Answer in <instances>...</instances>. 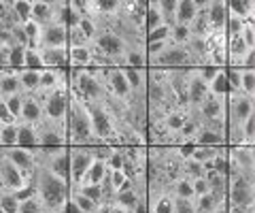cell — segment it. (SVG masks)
Segmentation results:
<instances>
[{
    "label": "cell",
    "mask_w": 255,
    "mask_h": 213,
    "mask_svg": "<svg viewBox=\"0 0 255 213\" xmlns=\"http://www.w3.org/2000/svg\"><path fill=\"white\" fill-rule=\"evenodd\" d=\"M204 21L209 26V34H223L228 21V11L223 0H206V6L202 9Z\"/></svg>",
    "instance_id": "obj_13"
},
{
    "label": "cell",
    "mask_w": 255,
    "mask_h": 213,
    "mask_svg": "<svg viewBox=\"0 0 255 213\" xmlns=\"http://www.w3.org/2000/svg\"><path fill=\"white\" fill-rule=\"evenodd\" d=\"M92 47H94V51L98 53V56H105L109 60H115L119 66L124 64L122 58H124V53H126V43L119 38L115 32H111V30H100L98 36L92 41Z\"/></svg>",
    "instance_id": "obj_11"
},
{
    "label": "cell",
    "mask_w": 255,
    "mask_h": 213,
    "mask_svg": "<svg viewBox=\"0 0 255 213\" xmlns=\"http://www.w3.org/2000/svg\"><path fill=\"white\" fill-rule=\"evenodd\" d=\"M111 211H113V205H111V203H100L94 213H111Z\"/></svg>",
    "instance_id": "obj_52"
},
{
    "label": "cell",
    "mask_w": 255,
    "mask_h": 213,
    "mask_svg": "<svg viewBox=\"0 0 255 213\" xmlns=\"http://www.w3.org/2000/svg\"><path fill=\"white\" fill-rule=\"evenodd\" d=\"M38 73L41 70H30V68H21L17 73L19 85H21V94H34L38 92Z\"/></svg>",
    "instance_id": "obj_31"
},
{
    "label": "cell",
    "mask_w": 255,
    "mask_h": 213,
    "mask_svg": "<svg viewBox=\"0 0 255 213\" xmlns=\"http://www.w3.org/2000/svg\"><path fill=\"white\" fill-rule=\"evenodd\" d=\"M191 41V30L189 26H170V43L172 45H187Z\"/></svg>",
    "instance_id": "obj_40"
},
{
    "label": "cell",
    "mask_w": 255,
    "mask_h": 213,
    "mask_svg": "<svg viewBox=\"0 0 255 213\" xmlns=\"http://www.w3.org/2000/svg\"><path fill=\"white\" fill-rule=\"evenodd\" d=\"M68 113H66V137H68V145H87L94 147L96 139L92 132V120H90V111H87V102L81 100L79 96L68 92Z\"/></svg>",
    "instance_id": "obj_2"
},
{
    "label": "cell",
    "mask_w": 255,
    "mask_h": 213,
    "mask_svg": "<svg viewBox=\"0 0 255 213\" xmlns=\"http://www.w3.org/2000/svg\"><path fill=\"white\" fill-rule=\"evenodd\" d=\"M43 107V115L49 122H58L64 124L66 122V113H68V88H58L51 92H34L32 94Z\"/></svg>",
    "instance_id": "obj_5"
},
{
    "label": "cell",
    "mask_w": 255,
    "mask_h": 213,
    "mask_svg": "<svg viewBox=\"0 0 255 213\" xmlns=\"http://www.w3.org/2000/svg\"><path fill=\"white\" fill-rule=\"evenodd\" d=\"M200 128H202V124H200V120H198V115L189 109L187 120H185V124H183V128L179 130L177 145H181V143H191L194 145V139H196L198 132H200Z\"/></svg>",
    "instance_id": "obj_26"
},
{
    "label": "cell",
    "mask_w": 255,
    "mask_h": 213,
    "mask_svg": "<svg viewBox=\"0 0 255 213\" xmlns=\"http://www.w3.org/2000/svg\"><path fill=\"white\" fill-rule=\"evenodd\" d=\"M132 213H149V207H147V196L145 199H140V203L134 207V211Z\"/></svg>",
    "instance_id": "obj_51"
},
{
    "label": "cell",
    "mask_w": 255,
    "mask_h": 213,
    "mask_svg": "<svg viewBox=\"0 0 255 213\" xmlns=\"http://www.w3.org/2000/svg\"><path fill=\"white\" fill-rule=\"evenodd\" d=\"M187 115H189V109H185V107H177V109H172V111L164 117V126H166V130L170 132V137L174 139V145H177L179 130L183 128V124H185Z\"/></svg>",
    "instance_id": "obj_25"
},
{
    "label": "cell",
    "mask_w": 255,
    "mask_h": 213,
    "mask_svg": "<svg viewBox=\"0 0 255 213\" xmlns=\"http://www.w3.org/2000/svg\"><path fill=\"white\" fill-rule=\"evenodd\" d=\"M111 213H132V211H126V209H119V207H113Z\"/></svg>",
    "instance_id": "obj_53"
},
{
    "label": "cell",
    "mask_w": 255,
    "mask_h": 213,
    "mask_svg": "<svg viewBox=\"0 0 255 213\" xmlns=\"http://www.w3.org/2000/svg\"><path fill=\"white\" fill-rule=\"evenodd\" d=\"M45 120L43 115V107L32 94H23V105H21V115H19V124H30V126H38Z\"/></svg>",
    "instance_id": "obj_19"
},
{
    "label": "cell",
    "mask_w": 255,
    "mask_h": 213,
    "mask_svg": "<svg viewBox=\"0 0 255 213\" xmlns=\"http://www.w3.org/2000/svg\"><path fill=\"white\" fill-rule=\"evenodd\" d=\"M164 41H170V26H166V23L145 32V45L147 43H164Z\"/></svg>",
    "instance_id": "obj_39"
},
{
    "label": "cell",
    "mask_w": 255,
    "mask_h": 213,
    "mask_svg": "<svg viewBox=\"0 0 255 213\" xmlns=\"http://www.w3.org/2000/svg\"><path fill=\"white\" fill-rule=\"evenodd\" d=\"M96 147V145H94ZM94 147L87 145H68V162H70V188L79 186V181L83 179V175L90 169V164L94 162Z\"/></svg>",
    "instance_id": "obj_10"
},
{
    "label": "cell",
    "mask_w": 255,
    "mask_h": 213,
    "mask_svg": "<svg viewBox=\"0 0 255 213\" xmlns=\"http://www.w3.org/2000/svg\"><path fill=\"white\" fill-rule=\"evenodd\" d=\"M241 38L249 49H255V21H247L241 30Z\"/></svg>",
    "instance_id": "obj_46"
},
{
    "label": "cell",
    "mask_w": 255,
    "mask_h": 213,
    "mask_svg": "<svg viewBox=\"0 0 255 213\" xmlns=\"http://www.w3.org/2000/svg\"><path fill=\"white\" fill-rule=\"evenodd\" d=\"M219 73H221V68H219V66H213V64H202V66H198V75H200L206 83H211Z\"/></svg>",
    "instance_id": "obj_47"
},
{
    "label": "cell",
    "mask_w": 255,
    "mask_h": 213,
    "mask_svg": "<svg viewBox=\"0 0 255 213\" xmlns=\"http://www.w3.org/2000/svg\"><path fill=\"white\" fill-rule=\"evenodd\" d=\"M228 201L223 194L217 192H206L202 196H196V213H215L217 209L226 207Z\"/></svg>",
    "instance_id": "obj_24"
},
{
    "label": "cell",
    "mask_w": 255,
    "mask_h": 213,
    "mask_svg": "<svg viewBox=\"0 0 255 213\" xmlns=\"http://www.w3.org/2000/svg\"><path fill=\"white\" fill-rule=\"evenodd\" d=\"M96 154V152H94ZM107 160L100 156L94 158V162L90 164V169H87V173L83 175V179L79 181V186H100L102 181H105L107 177Z\"/></svg>",
    "instance_id": "obj_22"
},
{
    "label": "cell",
    "mask_w": 255,
    "mask_h": 213,
    "mask_svg": "<svg viewBox=\"0 0 255 213\" xmlns=\"http://www.w3.org/2000/svg\"><path fill=\"white\" fill-rule=\"evenodd\" d=\"M147 207H149V213H174L172 194L170 192L147 194Z\"/></svg>",
    "instance_id": "obj_27"
},
{
    "label": "cell",
    "mask_w": 255,
    "mask_h": 213,
    "mask_svg": "<svg viewBox=\"0 0 255 213\" xmlns=\"http://www.w3.org/2000/svg\"><path fill=\"white\" fill-rule=\"evenodd\" d=\"M26 49H28V47L11 45L9 53H6V66L13 68V70H21L23 68V58H26Z\"/></svg>",
    "instance_id": "obj_34"
},
{
    "label": "cell",
    "mask_w": 255,
    "mask_h": 213,
    "mask_svg": "<svg viewBox=\"0 0 255 213\" xmlns=\"http://www.w3.org/2000/svg\"><path fill=\"white\" fill-rule=\"evenodd\" d=\"M230 171L255 179V147L253 145H228Z\"/></svg>",
    "instance_id": "obj_9"
},
{
    "label": "cell",
    "mask_w": 255,
    "mask_h": 213,
    "mask_svg": "<svg viewBox=\"0 0 255 213\" xmlns=\"http://www.w3.org/2000/svg\"><path fill=\"white\" fill-rule=\"evenodd\" d=\"M204 6H206V0H177L174 23L177 26H191Z\"/></svg>",
    "instance_id": "obj_17"
},
{
    "label": "cell",
    "mask_w": 255,
    "mask_h": 213,
    "mask_svg": "<svg viewBox=\"0 0 255 213\" xmlns=\"http://www.w3.org/2000/svg\"><path fill=\"white\" fill-rule=\"evenodd\" d=\"M11 9L19 23H28L32 19V0H11Z\"/></svg>",
    "instance_id": "obj_36"
},
{
    "label": "cell",
    "mask_w": 255,
    "mask_h": 213,
    "mask_svg": "<svg viewBox=\"0 0 255 213\" xmlns=\"http://www.w3.org/2000/svg\"><path fill=\"white\" fill-rule=\"evenodd\" d=\"M255 115V96H247V94H228L226 98V143L232 145L234 139L241 130V126L247 122V117Z\"/></svg>",
    "instance_id": "obj_4"
},
{
    "label": "cell",
    "mask_w": 255,
    "mask_h": 213,
    "mask_svg": "<svg viewBox=\"0 0 255 213\" xmlns=\"http://www.w3.org/2000/svg\"><path fill=\"white\" fill-rule=\"evenodd\" d=\"M122 62H124L122 66H130V68H147V53H145V45L126 47V53H124Z\"/></svg>",
    "instance_id": "obj_29"
},
{
    "label": "cell",
    "mask_w": 255,
    "mask_h": 213,
    "mask_svg": "<svg viewBox=\"0 0 255 213\" xmlns=\"http://www.w3.org/2000/svg\"><path fill=\"white\" fill-rule=\"evenodd\" d=\"M204 179L209 184V192H217L226 196L228 192V175H221V173L213 171V169H204Z\"/></svg>",
    "instance_id": "obj_30"
},
{
    "label": "cell",
    "mask_w": 255,
    "mask_h": 213,
    "mask_svg": "<svg viewBox=\"0 0 255 213\" xmlns=\"http://www.w3.org/2000/svg\"><path fill=\"white\" fill-rule=\"evenodd\" d=\"M36 164L45 167L55 177L64 179L70 186V162H68V147L49 149V152H41L36 149Z\"/></svg>",
    "instance_id": "obj_7"
},
{
    "label": "cell",
    "mask_w": 255,
    "mask_h": 213,
    "mask_svg": "<svg viewBox=\"0 0 255 213\" xmlns=\"http://www.w3.org/2000/svg\"><path fill=\"white\" fill-rule=\"evenodd\" d=\"M174 213H196V199H174Z\"/></svg>",
    "instance_id": "obj_45"
},
{
    "label": "cell",
    "mask_w": 255,
    "mask_h": 213,
    "mask_svg": "<svg viewBox=\"0 0 255 213\" xmlns=\"http://www.w3.org/2000/svg\"><path fill=\"white\" fill-rule=\"evenodd\" d=\"M228 213H255V205H247V207H232V205H228Z\"/></svg>",
    "instance_id": "obj_50"
},
{
    "label": "cell",
    "mask_w": 255,
    "mask_h": 213,
    "mask_svg": "<svg viewBox=\"0 0 255 213\" xmlns=\"http://www.w3.org/2000/svg\"><path fill=\"white\" fill-rule=\"evenodd\" d=\"M226 201L232 207H247L255 205V179H249L241 173H228V192Z\"/></svg>",
    "instance_id": "obj_6"
},
{
    "label": "cell",
    "mask_w": 255,
    "mask_h": 213,
    "mask_svg": "<svg viewBox=\"0 0 255 213\" xmlns=\"http://www.w3.org/2000/svg\"><path fill=\"white\" fill-rule=\"evenodd\" d=\"M4 102V107L9 109V113L19 122V115H21V105H23V94H13V96H6V98H0Z\"/></svg>",
    "instance_id": "obj_41"
},
{
    "label": "cell",
    "mask_w": 255,
    "mask_h": 213,
    "mask_svg": "<svg viewBox=\"0 0 255 213\" xmlns=\"http://www.w3.org/2000/svg\"><path fill=\"white\" fill-rule=\"evenodd\" d=\"M0 152L15 169H19L23 175L32 177V173L36 169V152L23 149V147H0Z\"/></svg>",
    "instance_id": "obj_12"
},
{
    "label": "cell",
    "mask_w": 255,
    "mask_h": 213,
    "mask_svg": "<svg viewBox=\"0 0 255 213\" xmlns=\"http://www.w3.org/2000/svg\"><path fill=\"white\" fill-rule=\"evenodd\" d=\"M191 188H194V194H196V196H202V194L209 192V184H206V179H204V177L191 181Z\"/></svg>",
    "instance_id": "obj_49"
},
{
    "label": "cell",
    "mask_w": 255,
    "mask_h": 213,
    "mask_svg": "<svg viewBox=\"0 0 255 213\" xmlns=\"http://www.w3.org/2000/svg\"><path fill=\"white\" fill-rule=\"evenodd\" d=\"M87 111H90L96 145H117L119 117L115 115L109 102H87Z\"/></svg>",
    "instance_id": "obj_3"
},
{
    "label": "cell",
    "mask_w": 255,
    "mask_h": 213,
    "mask_svg": "<svg viewBox=\"0 0 255 213\" xmlns=\"http://www.w3.org/2000/svg\"><path fill=\"white\" fill-rule=\"evenodd\" d=\"M68 66L70 68H87L92 66L94 62V47L92 43H85V45H68Z\"/></svg>",
    "instance_id": "obj_18"
},
{
    "label": "cell",
    "mask_w": 255,
    "mask_h": 213,
    "mask_svg": "<svg viewBox=\"0 0 255 213\" xmlns=\"http://www.w3.org/2000/svg\"><path fill=\"white\" fill-rule=\"evenodd\" d=\"M170 194L174 196V199H196L194 188H191V181L185 179V177H179L170 186Z\"/></svg>",
    "instance_id": "obj_35"
},
{
    "label": "cell",
    "mask_w": 255,
    "mask_h": 213,
    "mask_svg": "<svg viewBox=\"0 0 255 213\" xmlns=\"http://www.w3.org/2000/svg\"><path fill=\"white\" fill-rule=\"evenodd\" d=\"M126 77L128 85H130L132 94L136 98H145V88H147V68H130V66H119Z\"/></svg>",
    "instance_id": "obj_20"
},
{
    "label": "cell",
    "mask_w": 255,
    "mask_h": 213,
    "mask_svg": "<svg viewBox=\"0 0 255 213\" xmlns=\"http://www.w3.org/2000/svg\"><path fill=\"white\" fill-rule=\"evenodd\" d=\"M226 98L228 96H219V94H211L206 96L200 105L196 109H191L198 120L200 122H206V120H221V117H226Z\"/></svg>",
    "instance_id": "obj_14"
},
{
    "label": "cell",
    "mask_w": 255,
    "mask_h": 213,
    "mask_svg": "<svg viewBox=\"0 0 255 213\" xmlns=\"http://www.w3.org/2000/svg\"><path fill=\"white\" fill-rule=\"evenodd\" d=\"M23 26V32H26V38H28V47H32V49H36L38 47V34H41V26L34 21H28V23H21Z\"/></svg>",
    "instance_id": "obj_42"
},
{
    "label": "cell",
    "mask_w": 255,
    "mask_h": 213,
    "mask_svg": "<svg viewBox=\"0 0 255 213\" xmlns=\"http://www.w3.org/2000/svg\"><path fill=\"white\" fill-rule=\"evenodd\" d=\"M226 2L228 15L243 19V21H253L255 17V2L253 0H223Z\"/></svg>",
    "instance_id": "obj_23"
},
{
    "label": "cell",
    "mask_w": 255,
    "mask_h": 213,
    "mask_svg": "<svg viewBox=\"0 0 255 213\" xmlns=\"http://www.w3.org/2000/svg\"><path fill=\"white\" fill-rule=\"evenodd\" d=\"M23 68H30V70H43V62H41V53H38V49H32V47H28V49H26V58H23Z\"/></svg>",
    "instance_id": "obj_44"
},
{
    "label": "cell",
    "mask_w": 255,
    "mask_h": 213,
    "mask_svg": "<svg viewBox=\"0 0 255 213\" xmlns=\"http://www.w3.org/2000/svg\"><path fill=\"white\" fill-rule=\"evenodd\" d=\"M155 6L166 26H174V13H177V0H155Z\"/></svg>",
    "instance_id": "obj_37"
},
{
    "label": "cell",
    "mask_w": 255,
    "mask_h": 213,
    "mask_svg": "<svg viewBox=\"0 0 255 213\" xmlns=\"http://www.w3.org/2000/svg\"><path fill=\"white\" fill-rule=\"evenodd\" d=\"M219 149L221 147H206V145H194V152H191V160H196V162H200L202 167L206 169L209 164L217 158L219 154Z\"/></svg>",
    "instance_id": "obj_33"
},
{
    "label": "cell",
    "mask_w": 255,
    "mask_h": 213,
    "mask_svg": "<svg viewBox=\"0 0 255 213\" xmlns=\"http://www.w3.org/2000/svg\"><path fill=\"white\" fill-rule=\"evenodd\" d=\"M68 30L64 23L60 21H51L41 26V34H38V47L36 49H43V47H68Z\"/></svg>",
    "instance_id": "obj_15"
},
{
    "label": "cell",
    "mask_w": 255,
    "mask_h": 213,
    "mask_svg": "<svg viewBox=\"0 0 255 213\" xmlns=\"http://www.w3.org/2000/svg\"><path fill=\"white\" fill-rule=\"evenodd\" d=\"M68 30V45H85V43H90L87 38L81 34V30H79L77 26H73V28H66Z\"/></svg>",
    "instance_id": "obj_48"
},
{
    "label": "cell",
    "mask_w": 255,
    "mask_h": 213,
    "mask_svg": "<svg viewBox=\"0 0 255 213\" xmlns=\"http://www.w3.org/2000/svg\"><path fill=\"white\" fill-rule=\"evenodd\" d=\"M194 145H206V147H226V137L217 135V132H211L206 128H200V132L194 139Z\"/></svg>",
    "instance_id": "obj_32"
},
{
    "label": "cell",
    "mask_w": 255,
    "mask_h": 213,
    "mask_svg": "<svg viewBox=\"0 0 255 213\" xmlns=\"http://www.w3.org/2000/svg\"><path fill=\"white\" fill-rule=\"evenodd\" d=\"M36 139H38V149H41V152H49V149H58V147H68L66 124L43 120L36 126Z\"/></svg>",
    "instance_id": "obj_8"
},
{
    "label": "cell",
    "mask_w": 255,
    "mask_h": 213,
    "mask_svg": "<svg viewBox=\"0 0 255 213\" xmlns=\"http://www.w3.org/2000/svg\"><path fill=\"white\" fill-rule=\"evenodd\" d=\"M41 53L43 68H66L68 66V49L66 47H43Z\"/></svg>",
    "instance_id": "obj_21"
},
{
    "label": "cell",
    "mask_w": 255,
    "mask_h": 213,
    "mask_svg": "<svg viewBox=\"0 0 255 213\" xmlns=\"http://www.w3.org/2000/svg\"><path fill=\"white\" fill-rule=\"evenodd\" d=\"M15 147H23V149H38V139H36V126L30 124H19L17 122V145Z\"/></svg>",
    "instance_id": "obj_28"
},
{
    "label": "cell",
    "mask_w": 255,
    "mask_h": 213,
    "mask_svg": "<svg viewBox=\"0 0 255 213\" xmlns=\"http://www.w3.org/2000/svg\"><path fill=\"white\" fill-rule=\"evenodd\" d=\"M241 94L255 96V70H243V75H241Z\"/></svg>",
    "instance_id": "obj_43"
},
{
    "label": "cell",
    "mask_w": 255,
    "mask_h": 213,
    "mask_svg": "<svg viewBox=\"0 0 255 213\" xmlns=\"http://www.w3.org/2000/svg\"><path fill=\"white\" fill-rule=\"evenodd\" d=\"M32 192L41 201L43 209L47 213H62L68 203L70 186L64 179L55 177L45 167L36 164L34 173H32Z\"/></svg>",
    "instance_id": "obj_1"
},
{
    "label": "cell",
    "mask_w": 255,
    "mask_h": 213,
    "mask_svg": "<svg viewBox=\"0 0 255 213\" xmlns=\"http://www.w3.org/2000/svg\"><path fill=\"white\" fill-rule=\"evenodd\" d=\"M68 88V66L66 68H43L38 73V92H51Z\"/></svg>",
    "instance_id": "obj_16"
},
{
    "label": "cell",
    "mask_w": 255,
    "mask_h": 213,
    "mask_svg": "<svg viewBox=\"0 0 255 213\" xmlns=\"http://www.w3.org/2000/svg\"><path fill=\"white\" fill-rule=\"evenodd\" d=\"M181 177H185L189 181L200 179V177H204V167H202L200 162H196V160H191V158H187V160H183Z\"/></svg>",
    "instance_id": "obj_38"
}]
</instances>
